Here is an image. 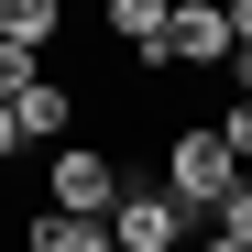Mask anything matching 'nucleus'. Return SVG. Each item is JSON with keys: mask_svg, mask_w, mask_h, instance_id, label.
<instances>
[{"mask_svg": "<svg viewBox=\"0 0 252 252\" xmlns=\"http://www.w3.org/2000/svg\"><path fill=\"white\" fill-rule=\"evenodd\" d=\"M11 154H22V110L0 99V164H11Z\"/></svg>", "mask_w": 252, "mask_h": 252, "instance_id": "nucleus-11", "label": "nucleus"}, {"mask_svg": "<svg viewBox=\"0 0 252 252\" xmlns=\"http://www.w3.org/2000/svg\"><path fill=\"white\" fill-rule=\"evenodd\" d=\"M187 230H197V220H187L164 187H132V197L110 208V252H187Z\"/></svg>", "mask_w": 252, "mask_h": 252, "instance_id": "nucleus-3", "label": "nucleus"}, {"mask_svg": "<svg viewBox=\"0 0 252 252\" xmlns=\"http://www.w3.org/2000/svg\"><path fill=\"white\" fill-rule=\"evenodd\" d=\"M241 187H252V176H241V154L220 143V121H187V132L164 143V197H176V208H187L197 230L220 220V208H230Z\"/></svg>", "mask_w": 252, "mask_h": 252, "instance_id": "nucleus-1", "label": "nucleus"}, {"mask_svg": "<svg viewBox=\"0 0 252 252\" xmlns=\"http://www.w3.org/2000/svg\"><path fill=\"white\" fill-rule=\"evenodd\" d=\"M230 55H252V0H230Z\"/></svg>", "mask_w": 252, "mask_h": 252, "instance_id": "nucleus-12", "label": "nucleus"}, {"mask_svg": "<svg viewBox=\"0 0 252 252\" xmlns=\"http://www.w3.org/2000/svg\"><path fill=\"white\" fill-rule=\"evenodd\" d=\"M197 252H230V241H197Z\"/></svg>", "mask_w": 252, "mask_h": 252, "instance_id": "nucleus-14", "label": "nucleus"}, {"mask_svg": "<svg viewBox=\"0 0 252 252\" xmlns=\"http://www.w3.org/2000/svg\"><path fill=\"white\" fill-rule=\"evenodd\" d=\"M121 197H132V176H121L110 143H66L55 176H44V208H66V220H110Z\"/></svg>", "mask_w": 252, "mask_h": 252, "instance_id": "nucleus-2", "label": "nucleus"}, {"mask_svg": "<svg viewBox=\"0 0 252 252\" xmlns=\"http://www.w3.org/2000/svg\"><path fill=\"white\" fill-rule=\"evenodd\" d=\"M0 44L55 55V44H66V0H11V11H0Z\"/></svg>", "mask_w": 252, "mask_h": 252, "instance_id": "nucleus-7", "label": "nucleus"}, {"mask_svg": "<svg viewBox=\"0 0 252 252\" xmlns=\"http://www.w3.org/2000/svg\"><path fill=\"white\" fill-rule=\"evenodd\" d=\"M0 11H11V0H0Z\"/></svg>", "mask_w": 252, "mask_h": 252, "instance_id": "nucleus-15", "label": "nucleus"}, {"mask_svg": "<svg viewBox=\"0 0 252 252\" xmlns=\"http://www.w3.org/2000/svg\"><path fill=\"white\" fill-rule=\"evenodd\" d=\"M230 99H252V55H230Z\"/></svg>", "mask_w": 252, "mask_h": 252, "instance_id": "nucleus-13", "label": "nucleus"}, {"mask_svg": "<svg viewBox=\"0 0 252 252\" xmlns=\"http://www.w3.org/2000/svg\"><path fill=\"white\" fill-rule=\"evenodd\" d=\"M164 66L230 77V0H176V33H164Z\"/></svg>", "mask_w": 252, "mask_h": 252, "instance_id": "nucleus-4", "label": "nucleus"}, {"mask_svg": "<svg viewBox=\"0 0 252 252\" xmlns=\"http://www.w3.org/2000/svg\"><path fill=\"white\" fill-rule=\"evenodd\" d=\"M220 143H230V154L252 164V99H230V110H220Z\"/></svg>", "mask_w": 252, "mask_h": 252, "instance_id": "nucleus-10", "label": "nucleus"}, {"mask_svg": "<svg viewBox=\"0 0 252 252\" xmlns=\"http://www.w3.org/2000/svg\"><path fill=\"white\" fill-rule=\"evenodd\" d=\"M11 110H22V143H55V154L77 143V88H66V77H55V66H44V77H33V88H22Z\"/></svg>", "mask_w": 252, "mask_h": 252, "instance_id": "nucleus-6", "label": "nucleus"}, {"mask_svg": "<svg viewBox=\"0 0 252 252\" xmlns=\"http://www.w3.org/2000/svg\"><path fill=\"white\" fill-rule=\"evenodd\" d=\"M208 241H230V252H252V187L220 208V220H208Z\"/></svg>", "mask_w": 252, "mask_h": 252, "instance_id": "nucleus-9", "label": "nucleus"}, {"mask_svg": "<svg viewBox=\"0 0 252 252\" xmlns=\"http://www.w3.org/2000/svg\"><path fill=\"white\" fill-rule=\"evenodd\" d=\"M22 252H110V220H66V208H33Z\"/></svg>", "mask_w": 252, "mask_h": 252, "instance_id": "nucleus-8", "label": "nucleus"}, {"mask_svg": "<svg viewBox=\"0 0 252 252\" xmlns=\"http://www.w3.org/2000/svg\"><path fill=\"white\" fill-rule=\"evenodd\" d=\"M99 22H110V44H121V55L164 66V33H176V0H99Z\"/></svg>", "mask_w": 252, "mask_h": 252, "instance_id": "nucleus-5", "label": "nucleus"}]
</instances>
